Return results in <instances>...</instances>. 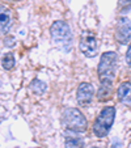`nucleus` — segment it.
<instances>
[{
    "label": "nucleus",
    "mask_w": 131,
    "mask_h": 148,
    "mask_svg": "<svg viewBox=\"0 0 131 148\" xmlns=\"http://www.w3.org/2000/svg\"><path fill=\"white\" fill-rule=\"evenodd\" d=\"M50 36L54 45L59 50H62L63 53H70L71 49H72L73 37L70 25L66 21H62V20L54 21L50 28Z\"/></svg>",
    "instance_id": "1"
},
{
    "label": "nucleus",
    "mask_w": 131,
    "mask_h": 148,
    "mask_svg": "<svg viewBox=\"0 0 131 148\" xmlns=\"http://www.w3.org/2000/svg\"><path fill=\"white\" fill-rule=\"evenodd\" d=\"M117 54L114 51H106L101 55L100 63L97 67L98 79L101 84H113L115 77V68H117Z\"/></svg>",
    "instance_id": "2"
},
{
    "label": "nucleus",
    "mask_w": 131,
    "mask_h": 148,
    "mask_svg": "<svg viewBox=\"0 0 131 148\" xmlns=\"http://www.w3.org/2000/svg\"><path fill=\"white\" fill-rule=\"evenodd\" d=\"M62 125L70 131L84 132L88 129V122L84 114L76 108H68L62 113Z\"/></svg>",
    "instance_id": "3"
},
{
    "label": "nucleus",
    "mask_w": 131,
    "mask_h": 148,
    "mask_svg": "<svg viewBox=\"0 0 131 148\" xmlns=\"http://www.w3.org/2000/svg\"><path fill=\"white\" fill-rule=\"evenodd\" d=\"M114 118L115 109L113 106H105L93 122V134L97 138L108 136L109 131L113 126V122H114Z\"/></svg>",
    "instance_id": "4"
},
{
    "label": "nucleus",
    "mask_w": 131,
    "mask_h": 148,
    "mask_svg": "<svg viewBox=\"0 0 131 148\" xmlns=\"http://www.w3.org/2000/svg\"><path fill=\"white\" fill-rule=\"evenodd\" d=\"M79 47H80V51L83 53V55H85L86 58H95L98 54V43L95 33H92L89 30L83 32L80 37Z\"/></svg>",
    "instance_id": "5"
},
{
    "label": "nucleus",
    "mask_w": 131,
    "mask_h": 148,
    "mask_svg": "<svg viewBox=\"0 0 131 148\" xmlns=\"http://www.w3.org/2000/svg\"><path fill=\"white\" fill-rule=\"evenodd\" d=\"M115 41L119 45H127L131 39V21L127 17H119L115 25Z\"/></svg>",
    "instance_id": "6"
},
{
    "label": "nucleus",
    "mask_w": 131,
    "mask_h": 148,
    "mask_svg": "<svg viewBox=\"0 0 131 148\" xmlns=\"http://www.w3.org/2000/svg\"><path fill=\"white\" fill-rule=\"evenodd\" d=\"M95 96V88L91 83H81L76 90V100L80 106H88L93 100Z\"/></svg>",
    "instance_id": "7"
},
{
    "label": "nucleus",
    "mask_w": 131,
    "mask_h": 148,
    "mask_svg": "<svg viewBox=\"0 0 131 148\" xmlns=\"http://www.w3.org/2000/svg\"><path fill=\"white\" fill-rule=\"evenodd\" d=\"M117 95H118V100L123 105L131 106V83H128V81L121 83L117 89Z\"/></svg>",
    "instance_id": "8"
},
{
    "label": "nucleus",
    "mask_w": 131,
    "mask_h": 148,
    "mask_svg": "<svg viewBox=\"0 0 131 148\" xmlns=\"http://www.w3.org/2000/svg\"><path fill=\"white\" fill-rule=\"evenodd\" d=\"M64 145L66 148H84V140L81 136H79V132L68 130L64 136Z\"/></svg>",
    "instance_id": "9"
},
{
    "label": "nucleus",
    "mask_w": 131,
    "mask_h": 148,
    "mask_svg": "<svg viewBox=\"0 0 131 148\" xmlns=\"http://www.w3.org/2000/svg\"><path fill=\"white\" fill-rule=\"evenodd\" d=\"M11 11L9 8H5V7H1V12H0V25H1V32L4 34L9 30V26H11Z\"/></svg>",
    "instance_id": "10"
},
{
    "label": "nucleus",
    "mask_w": 131,
    "mask_h": 148,
    "mask_svg": "<svg viewBox=\"0 0 131 148\" xmlns=\"http://www.w3.org/2000/svg\"><path fill=\"white\" fill-rule=\"evenodd\" d=\"M112 88L113 84H100V88H98L97 92V98L101 102H105L109 98L112 97Z\"/></svg>",
    "instance_id": "11"
},
{
    "label": "nucleus",
    "mask_w": 131,
    "mask_h": 148,
    "mask_svg": "<svg viewBox=\"0 0 131 148\" xmlns=\"http://www.w3.org/2000/svg\"><path fill=\"white\" fill-rule=\"evenodd\" d=\"M30 89L33 90V93L36 95H43L47 89V85H46L43 81L38 80V79H34L33 81L30 83Z\"/></svg>",
    "instance_id": "12"
},
{
    "label": "nucleus",
    "mask_w": 131,
    "mask_h": 148,
    "mask_svg": "<svg viewBox=\"0 0 131 148\" xmlns=\"http://www.w3.org/2000/svg\"><path fill=\"white\" fill-rule=\"evenodd\" d=\"M1 64H3V68L7 71L12 70V68L14 67V64H16V60H14V56L12 53H7L5 55L3 56V59H1Z\"/></svg>",
    "instance_id": "13"
},
{
    "label": "nucleus",
    "mask_w": 131,
    "mask_h": 148,
    "mask_svg": "<svg viewBox=\"0 0 131 148\" xmlns=\"http://www.w3.org/2000/svg\"><path fill=\"white\" fill-rule=\"evenodd\" d=\"M119 7L123 12H127L131 8V0H121L119 1Z\"/></svg>",
    "instance_id": "14"
},
{
    "label": "nucleus",
    "mask_w": 131,
    "mask_h": 148,
    "mask_svg": "<svg viewBox=\"0 0 131 148\" xmlns=\"http://www.w3.org/2000/svg\"><path fill=\"white\" fill-rule=\"evenodd\" d=\"M4 45L8 46V47L14 46V38H13V37H7V38L4 39Z\"/></svg>",
    "instance_id": "15"
},
{
    "label": "nucleus",
    "mask_w": 131,
    "mask_h": 148,
    "mask_svg": "<svg viewBox=\"0 0 131 148\" xmlns=\"http://www.w3.org/2000/svg\"><path fill=\"white\" fill-rule=\"evenodd\" d=\"M126 63H127V66L131 67V45L128 46L127 53H126Z\"/></svg>",
    "instance_id": "16"
},
{
    "label": "nucleus",
    "mask_w": 131,
    "mask_h": 148,
    "mask_svg": "<svg viewBox=\"0 0 131 148\" xmlns=\"http://www.w3.org/2000/svg\"><path fill=\"white\" fill-rule=\"evenodd\" d=\"M112 148H122V144H121V143H114V144L112 145Z\"/></svg>",
    "instance_id": "17"
},
{
    "label": "nucleus",
    "mask_w": 131,
    "mask_h": 148,
    "mask_svg": "<svg viewBox=\"0 0 131 148\" xmlns=\"http://www.w3.org/2000/svg\"><path fill=\"white\" fill-rule=\"evenodd\" d=\"M91 148H101V147H91Z\"/></svg>",
    "instance_id": "18"
}]
</instances>
